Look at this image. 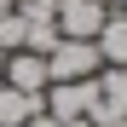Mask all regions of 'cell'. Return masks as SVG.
<instances>
[{
    "mask_svg": "<svg viewBox=\"0 0 127 127\" xmlns=\"http://www.w3.org/2000/svg\"><path fill=\"white\" fill-rule=\"evenodd\" d=\"M93 46L104 58V69H127V12H110L104 29L93 35Z\"/></svg>",
    "mask_w": 127,
    "mask_h": 127,
    "instance_id": "obj_5",
    "label": "cell"
},
{
    "mask_svg": "<svg viewBox=\"0 0 127 127\" xmlns=\"http://www.w3.org/2000/svg\"><path fill=\"white\" fill-rule=\"evenodd\" d=\"M40 110H46V98H40V93H17V87L0 81V127H23V121L40 116Z\"/></svg>",
    "mask_w": 127,
    "mask_h": 127,
    "instance_id": "obj_6",
    "label": "cell"
},
{
    "mask_svg": "<svg viewBox=\"0 0 127 127\" xmlns=\"http://www.w3.org/2000/svg\"><path fill=\"white\" fill-rule=\"evenodd\" d=\"M121 12H127V0H121Z\"/></svg>",
    "mask_w": 127,
    "mask_h": 127,
    "instance_id": "obj_11",
    "label": "cell"
},
{
    "mask_svg": "<svg viewBox=\"0 0 127 127\" xmlns=\"http://www.w3.org/2000/svg\"><path fill=\"white\" fill-rule=\"evenodd\" d=\"M98 69H104V58H98L93 40H58L46 52V75L52 81H93Z\"/></svg>",
    "mask_w": 127,
    "mask_h": 127,
    "instance_id": "obj_1",
    "label": "cell"
},
{
    "mask_svg": "<svg viewBox=\"0 0 127 127\" xmlns=\"http://www.w3.org/2000/svg\"><path fill=\"white\" fill-rule=\"evenodd\" d=\"M6 87H17V93H46L52 87V75H46V58L40 52H6Z\"/></svg>",
    "mask_w": 127,
    "mask_h": 127,
    "instance_id": "obj_4",
    "label": "cell"
},
{
    "mask_svg": "<svg viewBox=\"0 0 127 127\" xmlns=\"http://www.w3.org/2000/svg\"><path fill=\"white\" fill-rule=\"evenodd\" d=\"M0 52H23V17H17V6L0 12Z\"/></svg>",
    "mask_w": 127,
    "mask_h": 127,
    "instance_id": "obj_7",
    "label": "cell"
},
{
    "mask_svg": "<svg viewBox=\"0 0 127 127\" xmlns=\"http://www.w3.org/2000/svg\"><path fill=\"white\" fill-rule=\"evenodd\" d=\"M0 75H6V52H0Z\"/></svg>",
    "mask_w": 127,
    "mask_h": 127,
    "instance_id": "obj_10",
    "label": "cell"
},
{
    "mask_svg": "<svg viewBox=\"0 0 127 127\" xmlns=\"http://www.w3.org/2000/svg\"><path fill=\"white\" fill-rule=\"evenodd\" d=\"M64 127H93V121H87V116H81V121H64Z\"/></svg>",
    "mask_w": 127,
    "mask_h": 127,
    "instance_id": "obj_9",
    "label": "cell"
},
{
    "mask_svg": "<svg viewBox=\"0 0 127 127\" xmlns=\"http://www.w3.org/2000/svg\"><path fill=\"white\" fill-rule=\"evenodd\" d=\"M23 127H64V121H52V116H46V110H40V116H29V121H23Z\"/></svg>",
    "mask_w": 127,
    "mask_h": 127,
    "instance_id": "obj_8",
    "label": "cell"
},
{
    "mask_svg": "<svg viewBox=\"0 0 127 127\" xmlns=\"http://www.w3.org/2000/svg\"><path fill=\"white\" fill-rule=\"evenodd\" d=\"M40 98H46L52 121H81V116H93V104H98V75L93 81H52Z\"/></svg>",
    "mask_w": 127,
    "mask_h": 127,
    "instance_id": "obj_2",
    "label": "cell"
},
{
    "mask_svg": "<svg viewBox=\"0 0 127 127\" xmlns=\"http://www.w3.org/2000/svg\"><path fill=\"white\" fill-rule=\"evenodd\" d=\"M110 17V0H58V35L64 40H93Z\"/></svg>",
    "mask_w": 127,
    "mask_h": 127,
    "instance_id": "obj_3",
    "label": "cell"
}]
</instances>
